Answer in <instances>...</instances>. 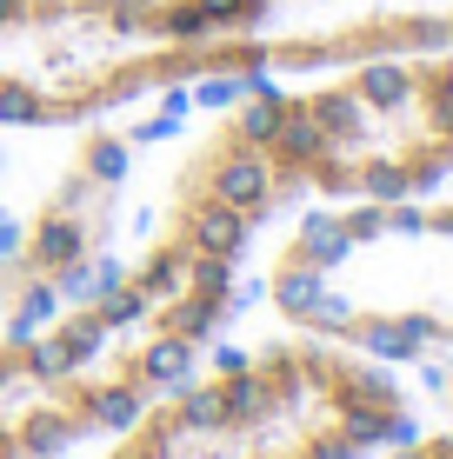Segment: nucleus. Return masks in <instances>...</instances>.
I'll list each match as a JSON object with an SVG mask.
<instances>
[{
	"mask_svg": "<svg viewBox=\"0 0 453 459\" xmlns=\"http://www.w3.org/2000/svg\"><path fill=\"white\" fill-rule=\"evenodd\" d=\"M301 74V0H0V134H74Z\"/></svg>",
	"mask_w": 453,
	"mask_h": 459,
	"instance_id": "1",
	"label": "nucleus"
},
{
	"mask_svg": "<svg viewBox=\"0 0 453 459\" xmlns=\"http://www.w3.org/2000/svg\"><path fill=\"white\" fill-rule=\"evenodd\" d=\"M414 433V393L387 359L280 326L207 346L93 459H373Z\"/></svg>",
	"mask_w": 453,
	"mask_h": 459,
	"instance_id": "2",
	"label": "nucleus"
},
{
	"mask_svg": "<svg viewBox=\"0 0 453 459\" xmlns=\"http://www.w3.org/2000/svg\"><path fill=\"white\" fill-rule=\"evenodd\" d=\"M254 293L293 333L453 386V200L293 207L260 253Z\"/></svg>",
	"mask_w": 453,
	"mask_h": 459,
	"instance_id": "3",
	"label": "nucleus"
},
{
	"mask_svg": "<svg viewBox=\"0 0 453 459\" xmlns=\"http://www.w3.org/2000/svg\"><path fill=\"white\" fill-rule=\"evenodd\" d=\"M240 93L293 207L427 200L453 180V54L353 60Z\"/></svg>",
	"mask_w": 453,
	"mask_h": 459,
	"instance_id": "4",
	"label": "nucleus"
},
{
	"mask_svg": "<svg viewBox=\"0 0 453 459\" xmlns=\"http://www.w3.org/2000/svg\"><path fill=\"white\" fill-rule=\"evenodd\" d=\"M140 126L93 120L67 134V153L47 167L0 240V326L34 333L54 307L100 287L120 266L127 207L140 180Z\"/></svg>",
	"mask_w": 453,
	"mask_h": 459,
	"instance_id": "5",
	"label": "nucleus"
},
{
	"mask_svg": "<svg viewBox=\"0 0 453 459\" xmlns=\"http://www.w3.org/2000/svg\"><path fill=\"white\" fill-rule=\"evenodd\" d=\"M153 393L107 367H54L34 333L0 326V459H67L114 439Z\"/></svg>",
	"mask_w": 453,
	"mask_h": 459,
	"instance_id": "6",
	"label": "nucleus"
},
{
	"mask_svg": "<svg viewBox=\"0 0 453 459\" xmlns=\"http://www.w3.org/2000/svg\"><path fill=\"white\" fill-rule=\"evenodd\" d=\"M387 459H453V433H407L400 446H387Z\"/></svg>",
	"mask_w": 453,
	"mask_h": 459,
	"instance_id": "7",
	"label": "nucleus"
},
{
	"mask_svg": "<svg viewBox=\"0 0 453 459\" xmlns=\"http://www.w3.org/2000/svg\"><path fill=\"white\" fill-rule=\"evenodd\" d=\"M7 140H13V134H0V160H7Z\"/></svg>",
	"mask_w": 453,
	"mask_h": 459,
	"instance_id": "8",
	"label": "nucleus"
}]
</instances>
